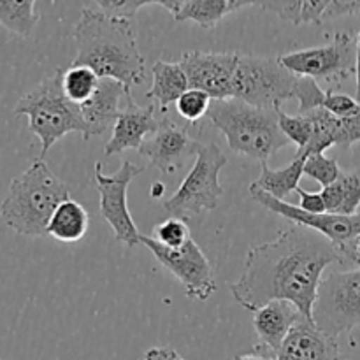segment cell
Here are the masks:
<instances>
[{
  "instance_id": "40",
  "label": "cell",
  "mask_w": 360,
  "mask_h": 360,
  "mask_svg": "<svg viewBox=\"0 0 360 360\" xmlns=\"http://www.w3.org/2000/svg\"><path fill=\"white\" fill-rule=\"evenodd\" d=\"M164 190H165V186L162 185V183H155V185H151L150 195L153 197V199H160L162 193H164Z\"/></svg>"
},
{
  "instance_id": "3",
  "label": "cell",
  "mask_w": 360,
  "mask_h": 360,
  "mask_svg": "<svg viewBox=\"0 0 360 360\" xmlns=\"http://www.w3.org/2000/svg\"><path fill=\"white\" fill-rule=\"evenodd\" d=\"M67 199H70L67 183L56 178L48 164L37 158L11 181L0 204V220L16 234L44 238L56 207Z\"/></svg>"
},
{
  "instance_id": "20",
  "label": "cell",
  "mask_w": 360,
  "mask_h": 360,
  "mask_svg": "<svg viewBox=\"0 0 360 360\" xmlns=\"http://www.w3.org/2000/svg\"><path fill=\"white\" fill-rule=\"evenodd\" d=\"M188 88V77L179 62L157 60L153 63V84L148 90L146 98L158 102L165 111L169 105L176 104Z\"/></svg>"
},
{
  "instance_id": "24",
  "label": "cell",
  "mask_w": 360,
  "mask_h": 360,
  "mask_svg": "<svg viewBox=\"0 0 360 360\" xmlns=\"http://www.w3.org/2000/svg\"><path fill=\"white\" fill-rule=\"evenodd\" d=\"M41 16L34 0H0V25L20 37H30Z\"/></svg>"
},
{
  "instance_id": "30",
  "label": "cell",
  "mask_w": 360,
  "mask_h": 360,
  "mask_svg": "<svg viewBox=\"0 0 360 360\" xmlns=\"http://www.w3.org/2000/svg\"><path fill=\"white\" fill-rule=\"evenodd\" d=\"M98 11L111 18H120V20H132L137 11L143 9L148 4H157L151 0H98Z\"/></svg>"
},
{
  "instance_id": "35",
  "label": "cell",
  "mask_w": 360,
  "mask_h": 360,
  "mask_svg": "<svg viewBox=\"0 0 360 360\" xmlns=\"http://www.w3.org/2000/svg\"><path fill=\"white\" fill-rule=\"evenodd\" d=\"M299 199H301V210L308 211V213H315V214H323L327 213L326 210V202H323V197L320 192H306L302 190L301 186L297 188Z\"/></svg>"
},
{
  "instance_id": "19",
  "label": "cell",
  "mask_w": 360,
  "mask_h": 360,
  "mask_svg": "<svg viewBox=\"0 0 360 360\" xmlns=\"http://www.w3.org/2000/svg\"><path fill=\"white\" fill-rule=\"evenodd\" d=\"M301 320H304V316L288 301H273L253 313V327L260 343L269 347L276 354L290 330Z\"/></svg>"
},
{
  "instance_id": "12",
  "label": "cell",
  "mask_w": 360,
  "mask_h": 360,
  "mask_svg": "<svg viewBox=\"0 0 360 360\" xmlns=\"http://www.w3.org/2000/svg\"><path fill=\"white\" fill-rule=\"evenodd\" d=\"M250 195H252L253 200H257L260 206L266 207V210L273 211V213L294 221L295 225H301V227L309 229V231L319 232L323 238L329 239L334 246L354 241L355 238L360 236V213L354 214V217H343V214L330 213H308V211H302L301 207L294 206V204L274 199L269 193L257 188L255 185H250Z\"/></svg>"
},
{
  "instance_id": "22",
  "label": "cell",
  "mask_w": 360,
  "mask_h": 360,
  "mask_svg": "<svg viewBox=\"0 0 360 360\" xmlns=\"http://www.w3.org/2000/svg\"><path fill=\"white\" fill-rule=\"evenodd\" d=\"M90 227L88 211L77 200L67 199L56 207L48 225V236L60 243H77L86 236Z\"/></svg>"
},
{
  "instance_id": "8",
  "label": "cell",
  "mask_w": 360,
  "mask_h": 360,
  "mask_svg": "<svg viewBox=\"0 0 360 360\" xmlns=\"http://www.w3.org/2000/svg\"><path fill=\"white\" fill-rule=\"evenodd\" d=\"M313 323L336 340L360 327V269L333 271L323 278L313 306Z\"/></svg>"
},
{
  "instance_id": "27",
  "label": "cell",
  "mask_w": 360,
  "mask_h": 360,
  "mask_svg": "<svg viewBox=\"0 0 360 360\" xmlns=\"http://www.w3.org/2000/svg\"><path fill=\"white\" fill-rule=\"evenodd\" d=\"M341 172L343 171H341L336 158L326 157L323 153H316V155H309V157H306L304 176L315 179V181L320 183L323 188L333 185V183L340 178Z\"/></svg>"
},
{
  "instance_id": "33",
  "label": "cell",
  "mask_w": 360,
  "mask_h": 360,
  "mask_svg": "<svg viewBox=\"0 0 360 360\" xmlns=\"http://www.w3.org/2000/svg\"><path fill=\"white\" fill-rule=\"evenodd\" d=\"M360 14V0H329L323 21L334 20V18L355 16Z\"/></svg>"
},
{
  "instance_id": "31",
  "label": "cell",
  "mask_w": 360,
  "mask_h": 360,
  "mask_svg": "<svg viewBox=\"0 0 360 360\" xmlns=\"http://www.w3.org/2000/svg\"><path fill=\"white\" fill-rule=\"evenodd\" d=\"M255 6L267 13L276 14L278 18L295 25V27L301 25L302 0H267V2H255Z\"/></svg>"
},
{
  "instance_id": "14",
  "label": "cell",
  "mask_w": 360,
  "mask_h": 360,
  "mask_svg": "<svg viewBox=\"0 0 360 360\" xmlns=\"http://www.w3.org/2000/svg\"><path fill=\"white\" fill-rule=\"evenodd\" d=\"M195 141L190 139L185 127L162 118L158 129L144 141L139 153L164 174H174L190 153H195Z\"/></svg>"
},
{
  "instance_id": "32",
  "label": "cell",
  "mask_w": 360,
  "mask_h": 360,
  "mask_svg": "<svg viewBox=\"0 0 360 360\" xmlns=\"http://www.w3.org/2000/svg\"><path fill=\"white\" fill-rule=\"evenodd\" d=\"M322 108L333 116H336V118H348V116H354L359 111L360 104L355 101V97H350V95L327 90Z\"/></svg>"
},
{
  "instance_id": "29",
  "label": "cell",
  "mask_w": 360,
  "mask_h": 360,
  "mask_svg": "<svg viewBox=\"0 0 360 360\" xmlns=\"http://www.w3.org/2000/svg\"><path fill=\"white\" fill-rule=\"evenodd\" d=\"M211 102H213V98H211L206 91L188 88V90L181 95V98L176 102V109H178L181 118H185L186 122H197V120H200L202 116L207 115Z\"/></svg>"
},
{
  "instance_id": "9",
  "label": "cell",
  "mask_w": 360,
  "mask_h": 360,
  "mask_svg": "<svg viewBox=\"0 0 360 360\" xmlns=\"http://www.w3.org/2000/svg\"><path fill=\"white\" fill-rule=\"evenodd\" d=\"M281 65L295 76L311 77L319 81L341 83L355 74L357 63V44L354 35L336 32L333 41L315 48L295 49L278 56Z\"/></svg>"
},
{
  "instance_id": "28",
  "label": "cell",
  "mask_w": 360,
  "mask_h": 360,
  "mask_svg": "<svg viewBox=\"0 0 360 360\" xmlns=\"http://www.w3.org/2000/svg\"><path fill=\"white\" fill-rule=\"evenodd\" d=\"M151 238L160 243V245L167 246V248H179L185 243H188L192 239V236H190V229L185 220L169 217L167 220L155 225Z\"/></svg>"
},
{
  "instance_id": "7",
  "label": "cell",
  "mask_w": 360,
  "mask_h": 360,
  "mask_svg": "<svg viewBox=\"0 0 360 360\" xmlns=\"http://www.w3.org/2000/svg\"><path fill=\"white\" fill-rule=\"evenodd\" d=\"M193 155L195 162L190 172L171 199L164 202L169 217L185 221L204 211L217 210L224 195V186L220 185V171L227 165L224 151L214 143H197Z\"/></svg>"
},
{
  "instance_id": "38",
  "label": "cell",
  "mask_w": 360,
  "mask_h": 360,
  "mask_svg": "<svg viewBox=\"0 0 360 360\" xmlns=\"http://www.w3.org/2000/svg\"><path fill=\"white\" fill-rule=\"evenodd\" d=\"M355 44H357V63H355V77H357V90H355V101L360 104V32L355 37Z\"/></svg>"
},
{
  "instance_id": "23",
  "label": "cell",
  "mask_w": 360,
  "mask_h": 360,
  "mask_svg": "<svg viewBox=\"0 0 360 360\" xmlns=\"http://www.w3.org/2000/svg\"><path fill=\"white\" fill-rule=\"evenodd\" d=\"M304 162L306 157H294V160L283 169H271L267 162L260 165V176L255 185L262 192L269 193L274 199L283 200L292 192H297L301 178L304 176Z\"/></svg>"
},
{
  "instance_id": "18",
  "label": "cell",
  "mask_w": 360,
  "mask_h": 360,
  "mask_svg": "<svg viewBox=\"0 0 360 360\" xmlns=\"http://www.w3.org/2000/svg\"><path fill=\"white\" fill-rule=\"evenodd\" d=\"M172 14L176 21H193L204 30L217 27L227 14L236 13L243 7L255 6L248 0H158Z\"/></svg>"
},
{
  "instance_id": "2",
  "label": "cell",
  "mask_w": 360,
  "mask_h": 360,
  "mask_svg": "<svg viewBox=\"0 0 360 360\" xmlns=\"http://www.w3.org/2000/svg\"><path fill=\"white\" fill-rule=\"evenodd\" d=\"M74 41L77 53L72 65L88 67L101 79H115L127 88L141 84L146 77L144 58L129 20L84 7L74 27Z\"/></svg>"
},
{
  "instance_id": "41",
  "label": "cell",
  "mask_w": 360,
  "mask_h": 360,
  "mask_svg": "<svg viewBox=\"0 0 360 360\" xmlns=\"http://www.w3.org/2000/svg\"><path fill=\"white\" fill-rule=\"evenodd\" d=\"M0 360H2V359H0Z\"/></svg>"
},
{
  "instance_id": "1",
  "label": "cell",
  "mask_w": 360,
  "mask_h": 360,
  "mask_svg": "<svg viewBox=\"0 0 360 360\" xmlns=\"http://www.w3.org/2000/svg\"><path fill=\"white\" fill-rule=\"evenodd\" d=\"M333 264H340V255L329 239L292 225L273 241L250 250L245 271L231 285V292L252 313L273 301H288L304 319L313 320L322 276Z\"/></svg>"
},
{
  "instance_id": "21",
  "label": "cell",
  "mask_w": 360,
  "mask_h": 360,
  "mask_svg": "<svg viewBox=\"0 0 360 360\" xmlns=\"http://www.w3.org/2000/svg\"><path fill=\"white\" fill-rule=\"evenodd\" d=\"M327 213L354 217L360 210V169L343 171L327 188H322Z\"/></svg>"
},
{
  "instance_id": "6",
  "label": "cell",
  "mask_w": 360,
  "mask_h": 360,
  "mask_svg": "<svg viewBox=\"0 0 360 360\" xmlns=\"http://www.w3.org/2000/svg\"><path fill=\"white\" fill-rule=\"evenodd\" d=\"M299 81L301 76L285 69L280 58L239 53L231 98L278 111L285 101L295 98Z\"/></svg>"
},
{
  "instance_id": "11",
  "label": "cell",
  "mask_w": 360,
  "mask_h": 360,
  "mask_svg": "<svg viewBox=\"0 0 360 360\" xmlns=\"http://www.w3.org/2000/svg\"><path fill=\"white\" fill-rule=\"evenodd\" d=\"M141 245L146 246L155 259L185 285L186 297L204 302L214 294L217 281H214L213 267L193 239L179 248H167L155 241L151 236L141 234Z\"/></svg>"
},
{
  "instance_id": "4",
  "label": "cell",
  "mask_w": 360,
  "mask_h": 360,
  "mask_svg": "<svg viewBox=\"0 0 360 360\" xmlns=\"http://www.w3.org/2000/svg\"><path fill=\"white\" fill-rule=\"evenodd\" d=\"M206 116L220 130L234 153L259 160L260 164L290 144L281 132L278 111L274 109H260L238 98H225L211 102Z\"/></svg>"
},
{
  "instance_id": "36",
  "label": "cell",
  "mask_w": 360,
  "mask_h": 360,
  "mask_svg": "<svg viewBox=\"0 0 360 360\" xmlns=\"http://www.w3.org/2000/svg\"><path fill=\"white\" fill-rule=\"evenodd\" d=\"M236 360H278V354L271 350L269 347H266V345L259 343L255 345L250 352L239 355Z\"/></svg>"
},
{
  "instance_id": "34",
  "label": "cell",
  "mask_w": 360,
  "mask_h": 360,
  "mask_svg": "<svg viewBox=\"0 0 360 360\" xmlns=\"http://www.w3.org/2000/svg\"><path fill=\"white\" fill-rule=\"evenodd\" d=\"M327 6H329V0H302L301 25L302 23L322 25Z\"/></svg>"
},
{
  "instance_id": "39",
  "label": "cell",
  "mask_w": 360,
  "mask_h": 360,
  "mask_svg": "<svg viewBox=\"0 0 360 360\" xmlns=\"http://www.w3.org/2000/svg\"><path fill=\"white\" fill-rule=\"evenodd\" d=\"M350 155H352V162H354L355 169H360V143L350 148Z\"/></svg>"
},
{
  "instance_id": "37",
  "label": "cell",
  "mask_w": 360,
  "mask_h": 360,
  "mask_svg": "<svg viewBox=\"0 0 360 360\" xmlns=\"http://www.w3.org/2000/svg\"><path fill=\"white\" fill-rule=\"evenodd\" d=\"M144 360H186L171 347H155L144 354Z\"/></svg>"
},
{
  "instance_id": "16",
  "label": "cell",
  "mask_w": 360,
  "mask_h": 360,
  "mask_svg": "<svg viewBox=\"0 0 360 360\" xmlns=\"http://www.w3.org/2000/svg\"><path fill=\"white\" fill-rule=\"evenodd\" d=\"M278 360H348L341 354L336 338L327 336L313 323L301 320L278 352Z\"/></svg>"
},
{
  "instance_id": "13",
  "label": "cell",
  "mask_w": 360,
  "mask_h": 360,
  "mask_svg": "<svg viewBox=\"0 0 360 360\" xmlns=\"http://www.w3.org/2000/svg\"><path fill=\"white\" fill-rule=\"evenodd\" d=\"M239 53H207L186 51L179 60V65L188 77L190 88L202 90L213 101L231 98L232 79Z\"/></svg>"
},
{
  "instance_id": "26",
  "label": "cell",
  "mask_w": 360,
  "mask_h": 360,
  "mask_svg": "<svg viewBox=\"0 0 360 360\" xmlns=\"http://www.w3.org/2000/svg\"><path fill=\"white\" fill-rule=\"evenodd\" d=\"M278 122H280L281 132L285 134L290 143L297 144V151H302L313 136V122L308 112L304 115H288V112L278 109Z\"/></svg>"
},
{
  "instance_id": "17",
  "label": "cell",
  "mask_w": 360,
  "mask_h": 360,
  "mask_svg": "<svg viewBox=\"0 0 360 360\" xmlns=\"http://www.w3.org/2000/svg\"><path fill=\"white\" fill-rule=\"evenodd\" d=\"M129 97L132 95H130V88H127L125 84L115 79H108V77L98 81L95 94L84 104L79 105L81 116L86 125V134L83 136V141L102 136L109 127H115L116 118L122 112L120 101Z\"/></svg>"
},
{
  "instance_id": "10",
  "label": "cell",
  "mask_w": 360,
  "mask_h": 360,
  "mask_svg": "<svg viewBox=\"0 0 360 360\" xmlns=\"http://www.w3.org/2000/svg\"><path fill=\"white\" fill-rule=\"evenodd\" d=\"M144 171L143 165H136L130 160H123L118 171L111 176L102 172V164H95V185L101 197V214L115 232V239L127 246H136L141 243V234L136 227L132 214L127 204L129 185Z\"/></svg>"
},
{
  "instance_id": "25",
  "label": "cell",
  "mask_w": 360,
  "mask_h": 360,
  "mask_svg": "<svg viewBox=\"0 0 360 360\" xmlns=\"http://www.w3.org/2000/svg\"><path fill=\"white\" fill-rule=\"evenodd\" d=\"M101 77L91 69L83 65H70L69 69L63 70L62 86L63 94L67 95L70 102L76 105L84 104L91 95L95 94Z\"/></svg>"
},
{
  "instance_id": "5",
  "label": "cell",
  "mask_w": 360,
  "mask_h": 360,
  "mask_svg": "<svg viewBox=\"0 0 360 360\" xmlns=\"http://www.w3.org/2000/svg\"><path fill=\"white\" fill-rule=\"evenodd\" d=\"M62 76L63 70L58 69L25 94L14 108V115L27 116L28 129L41 141V160H44L53 144L67 134L79 132L81 137L86 134L79 105L63 94Z\"/></svg>"
},
{
  "instance_id": "15",
  "label": "cell",
  "mask_w": 360,
  "mask_h": 360,
  "mask_svg": "<svg viewBox=\"0 0 360 360\" xmlns=\"http://www.w3.org/2000/svg\"><path fill=\"white\" fill-rule=\"evenodd\" d=\"M158 120L155 118L153 104L144 108L134 102L132 97L127 98V108L116 118L112 127V136L104 148L105 157L118 155L125 150H141L144 141L158 129Z\"/></svg>"
}]
</instances>
